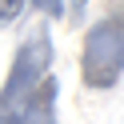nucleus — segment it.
Wrapping results in <instances>:
<instances>
[{
    "mask_svg": "<svg viewBox=\"0 0 124 124\" xmlns=\"http://www.w3.org/2000/svg\"><path fill=\"white\" fill-rule=\"evenodd\" d=\"M120 76H124V8H116L84 32L80 80L92 92H108L120 84Z\"/></svg>",
    "mask_w": 124,
    "mask_h": 124,
    "instance_id": "1",
    "label": "nucleus"
},
{
    "mask_svg": "<svg viewBox=\"0 0 124 124\" xmlns=\"http://www.w3.org/2000/svg\"><path fill=\"white\" fill-rule=\"evenodd\" d=\"M44 76H52V36H48V24L40 20V24L28 28V36L20 40L16 56H12L8 80L0 88V108H12L20 100H28Z\"/></svg>",
    "mask_w": 124,
    "mask_h": 124,
    "instance_id": "2",
    "label": "nucleus"
},
{
    "mask_svg": "<svg viewBox=\"0 0 124 124\" xmlns=\"http://www.w3.org/2000/svg\"><path fill=\"white\" fill-rule=\"evenodd\" d=\"M56 96H60L56 76H44L28 100L0 108V124H56Z\"/></svg>",
    "mask_w": 124,
    "mask_h": 124,
    "instance_id": "3",
    "label": "nucleus"
},
{
    "mask_svg": "<svg viewBox=\"0 0 124 124\" xmlns=\"http://www.w3.org/2000/svg\"><path fill=\"white\" fill-rule=\"evenodd\" d=\"M24 8H28V0H0V28L16 24V20L24 16Z\"/></svg>",
    "mask_w": 124,
    "mask_h": 124,
    "instance_id": "4",
    "label": "nucleus"
},
{
    "mask_svg": "<svg viewBox=\"0 0 124 124\" xmlns=\"http://www.w3.org/2000/svg\"><path fill=\"white\" fill-rule=\"evenodd\" d=\"M28 4H36L44 20H56V16H64V0H28Z\"/></svg>",
    "mask_w": 124,
    "mask_h": 124,
    "instance_id": "5",
    "label": "nucleus"
},
{
    "mask_svg": "<svg viewBox=\"0 0 124 124\" xmlns=\"http://www.w3.org/2000/svg\"><path fill=\"white\" fill-rule=\"evenodd\" d=\"M84 8H88V0H64V16H72V20H80Z\"/></svg>",
    "mask_w": 124,
    "mask_h": 124,
    "instance_id": "6",
    "label": "nucleus"
}]
</instances>
